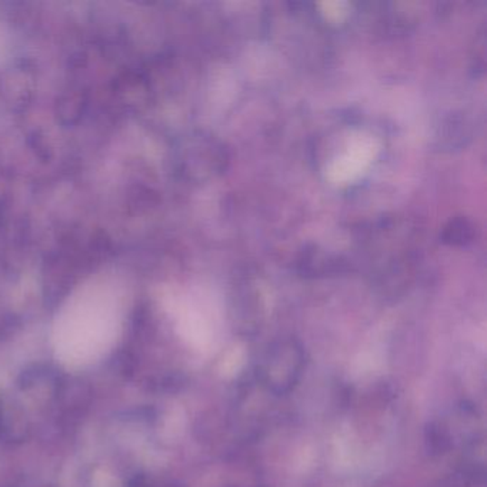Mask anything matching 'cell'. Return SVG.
I'll use <instances>...</instances> for the list:
<instances>
[{
	"label": "cell",
	"mask_w": 487,
	"mask_h": 487,
	"mask_svg": "<svg viewBox=\"0 0 487 487\" xmlns=\"http://www.w3.org/2000/svg\"><path fill=\"white\" fill-rule=\"evenodd\" d=\"M306 361L304 344L297 339H276L260 353L255 369L256 382L270 396L289 395L304 378Z\"/></svg>",
	"instance_id": "cell-1"
},
{
	"label": "cell",
	"mask_w": 487,
	"mask_h": 487,
	"mask_svg": "<svg viewBox=\"0 0 487 487\" xmlns=\"http://www.w3.org/2000/svg\"><path fill=\"white\" fill-rule=\"evenodd\" d=\"M232 314L239 331L245 334L253 333L262 319V300L252 279L236 282L232 294Z\"/></svg>",
	"instance_id": "cell-2"
},
{
	"label": "cell",
	"mask_w": 487,
	"mask_h": 487,
	"mask_svg": "<svg viewBox=\"0 0 487 487\" xmlns=\"http://www.w3.org/2000/svg\"><path fill=\"white\" fill-rule=\"evenodd\" d=\"M344 263L339 256L327 253L317 246L306 248L297 259V269L304 276L319 277L334 275L343 270Z\"/></svg>",
	"instance_id": "cell-3"
},
{
	"label": "cell",
	"mask_w": 487,
	"mask_h": 487,
	"mask_svg": "<svg viewBox=\"0 0 487 487\" xmlns=\"http://www.w3.org/2000/svg\"><path fill=\"white\" fill-rule=\"evenodd\" d=\"M476 238V221L464 215L449 219L440 230V242L452 248H466L474 243Z\"/></svg>",
	"instance_id": "cell-4"
},
{
	"label": "cell",
	"mask_w": 487,
	"mask_h": 487,
	"mask_svg": "<svg viewBox=\"0 0 487 487\" xmlns=\"http://www.w3.org/2000/svg\"><path fill=\"white\" fill-rule=\"evenodd\" d=\"M472 126L469 120L464 115L452 113L440 125V132L436 139L439 140L440 147L456 149L466 145V140L471 139Z\"/></svg>",
	"instance_id": "cell-5"
},
{
	"label": "cell",
	"mask_w": 487,
	"mask_h": 487,
	"mask_svg": "<svg viewBox=\"0 0 487 487\" xmlns=\"http://www.w3.org/2000/svg\"><path fill=\"white\" fill-rule=\"evenodd\" d=\"M442 487H486L483 467L476 462H467Z\"/></svg>",
	"instance_id": "cell-6"
},
{
	"label": "cell",
	"mask_w": 487,
	"mask_h": 487,
	"mask_svg": "<svg viewBox=\"0 0 487 487\" xmlns=\"http://www.w3.org/2000/svg\"><path fill=\"white\" fill-rule=\"evenodd\" d=\"M484 69H486V28L482 26L472 44L471 70L474 76H482Z\"/></svg>",
	"instance_id": "cell-7"
}]
</instances>
